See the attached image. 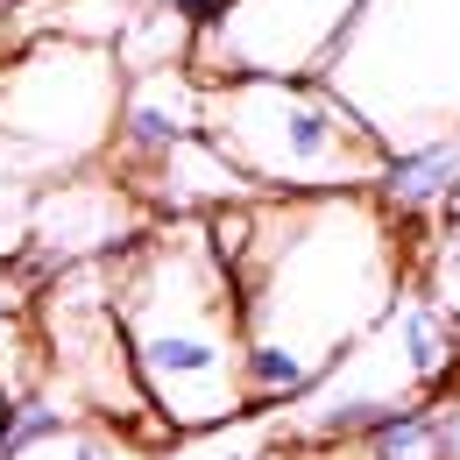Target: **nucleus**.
<instances>
[{
  "label": "nucleus",
  "mask_w": 460,
  "mask_h": 460,
  "mask_svg": "<svg viewBox=\"0 0 460 460\" xmlns=\"http://www.w3.org/2000/svg\"><path fill=\"white\" fill-rule=\"evenodd\" d=\"M199 135L255 191H376L383 142L326 78H213L199 93Z\"/></svg>",
  "instance_id": "3"
},
{
  "label": "nucleus",
  "mask_w": 460,
  "mask_h": 460,
  "mask_svg": "<svg viewBox=\"0 0 460 460\" xmlns=\"http://www.w3.org/2000/svg\"><path fill=\"white\" fill-rule=\"evenodd\" d=\"M206 227L241 297L248 411H290L418 277V227L376 191H262L206 213Z\"/></svg>",
  "instance_id": "1"
},
{
  "label": "nucleus",
  "mask_w": 460,
  "mask_h": 460,
  "mask_svg": "<svg viewBox=\"0 0 460 460\" xmlns=\"http://www.w3.org/2000/svg\"><path fill=\"white\" fill-rule=\"evenodd\" d=\"M120 93H128V71L114 43L36 36L0 64V142L43 171L100 164L114 149Z\"/></svg>",
  "instance_id": "5"
},
{
  "label": "nucleus",
  "mask_w": 460,
  "mask_h": 460,
  "mask_svg": "<svg viewBox=\"0 0 460 460\" xmlns=\"http://www.w3.org/2000/svg\"><path fill=\"white\" fill-rule=\"evenodd\" d=\"M319 78L390 156L460 135V0H361Z\"/></svg>",
  "instance_id": "4"
},
{
  "label": "nucleus",
  "mask_w": 460,
  "mask_h": 460,
  "mask_svg": "<svg viewBox=\"0 0 460 460\" xmlns=\"http://www.w3.org/2000/svg\"><path fill=\"white\" fill-rule=\"evenodd\" d=\"M29 326H36V354H43V390H58L78 418H107V425H128V432L171 447V432L156 425V411L135 383L107 262H71L58 277H43L29 297Z\"/></svg>",
  "instance_id": "6"
},
{
  "label": "nucleus",
  "mask_w": 460,
  "mask_h": 460,
  "mask_svg": "<svg viewBox=\"0 0 460 460\" xmlns=\"http://www.w3.org/2000/svg\"><path fill=\"white\" fill-rule=\"evenodd\" d=\"M135 383L171 439L255 418L241 383V297L206 220H149L107 255Z\"/></svg>",
  "instance_id": "2"
},
{
  "label": "nucleus",
  "mask_w": 460,
  "mask_h": 460,
  "mask_svg": "<svg viewBox=\"0 0 460 460\" xmlns=\"http://www.w3.org/2000/svg\"><path fill=\"white\" fill-rule=\"evenodd\" d=\"M149 220H156V213L135 199V184H128L107 156H100V164H78V171L50 177V184L22 206V255H14V270L36 290L43 277H58L71 262H107V255L128 248Z\"/></svg>",
  "instance_id": "8"
},
{
  "label": "nucleus",
  "mask_w": 460,
  "mask_h": 460,
  "mask_svg": "<svg viewBox=\"0 0 460 460\" xmlns=\"http://www.w3.org/2000/svg\"><path fill=\"white\" fill-rule=\"evenodd\" d=\"M270 460H319V454H312V447H277Z\"/></svg>",
  "instance_id": "15"
},
{
  "label": "nucleus",
  "mask_w": 460,
  "mask_h": 460,
  "mask_svg": "<svg viewBox=\"0 0 460 460\" xmlns=\"http://www.w3.org/2000/svg\"><path fill=\"white\" fill-rule=\"evenodd\" d=\"M418 284L432 290V305L460 319V213H439L432 227H418Z\"/></svg>",
  "instance_id": "13"
},
{
  "label": "nucleus",
  "mask_w": 460,
  "mask_h": 460,
  "mask_svg": "<svg viewBox=\"0 0 460 460\" xmlns=\"http://www.w3.org/2000/svg\"><path fill=\"white\" fill-rule=\"evenodd\" d=\"M199 78L171 64V71H135L128 78V93H120V120H114V149H107V164L120 177L142 171V164H156L164 149H177L184 135H199Z\"/></svg>",
  "instance_id": "9"
},
{
  "label": "nucleus",
  "mask_w": 460,
  "mask_h": 460,
  "mask_svg": "<svg viewBox=\"0 0 460 460\" xmlns=\"http://www.w3.org/2000/svg\"><path fill=\"white\" fill-rule=\"evenodd\" d=\"M0 156H14V149H7V142H0Z\"/></svg>",
  "instance_id": "18"
},
{
  "label": "nucleus",
  "mask_w": 460,
  "mask_h": 460,
  "mask_svg": "<svg viewBox=\"0 0 460 460\" xmlns=\"http://www.w3.org/2000/svg\"><path fill=\"white\" fill-rule=\"evenodd\" d=\"M29 297H36L29 277H22L14 262H0V312H29Z\"/></svg>",
  "instance_id": "14"
},
{
  "label": "nucleus",
  "mask_w": 460,
  "mask_h": 460,
  "mask_svg": "<svg viewBox=\"0 0 460 460\" xmlns=\"http://www.w3.org/2000/svg\"><path fill=\"white\" fill-rule=\"evenodd\" d=\"M7 403H14V397H7V383H0V425H7Z\"/></svg>",
  "instance_id": "16"
},
{
  "label": "nucleus",
  "mask_w": 460,
  "mask_h": 460,
  "mask_svg": "<svg viewBox=\"0 0 460 460\" xmlns=\"http://www.w3.org/2000/svg\"><path fill=\"white\" fill-rule=\"evenodd\" d=\"M447 213H460V191H454V206H447Z\"/></svg>",
  "instance_id": "17"
},
{
  "label": "nucleus",
  "mask_w": 460,
  "mask_h": 460,
  "mask_svg": "<svg viewBox=\"0 0 460 460\" xmlns=\"http://www.w3.org/2000/svg\"><path fill=\"white\" fill-rule=\"evenodd\" d=\"M460 191V135H439L425 149H397L383 156V177H376V199L397 213L403 227H432Z\"/></svg>",
  "instance_id": "10"
},
{
  "label": "nucleus",
  "mask_w": 460,
  "mask_h": 460,
  "mask_svg": "<svg viewBox=\"0 0 460 460\" xmlns=\"http://www.w3.org/2000/svg\"><path fill=\"white\" fill-rule=\"evenodd\" d=\"M361 0H227L191 43V78H319Z\"/></svg>",
  "instance_id": "7"
},
{
  "label": "nucleus",
  "mask_w": 460,
  "mask_h": 460,
  "mask_svg": "<svg viewBox=\"0 0 460 460\" xmlns=\"http://www.w3.org/2000/svg\"><path fill=\"white\" fill-rule=\"evenodd\" d=\"M0 460H164V447L128 432V425H107V418H64L58 432H43L36 447L0 454Z\"/></svg>",
  "instance_id": "12"
},
{
  "label": "nucleus",
  "mask_w": 460,
  "mask_h": 460,
  "mask_svg": "<svg viewBox=\"0 0 460 460\" xmlns=\"http://www.w3.org/2000/svg\"><path fill=\"white\" fill-rule=\"evenodd\" d=\"M191 43H199V29H191L177 7H164V0H135V7L120 14V29H114V58H120L128 78H135V71L191 64Z\"/></svg>",
  "instance_id": "11"
}]
</instances>
